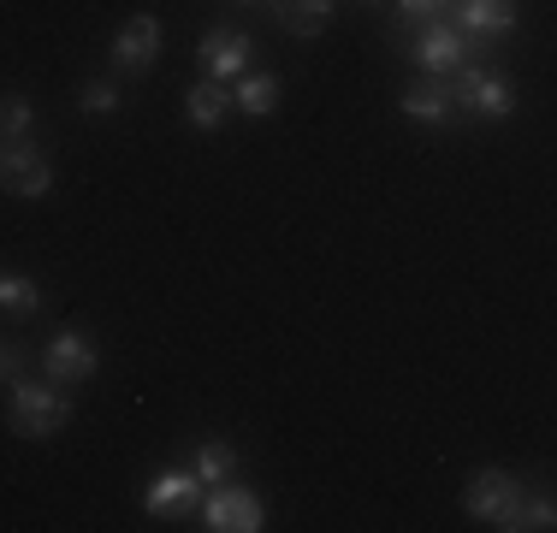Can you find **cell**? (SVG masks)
I'll use <instances>...</instances> for the list:
<instances>
[{"mask_svg":"<svg viewBox=\"0 0 557 533\" xmlns=\"http://www.w3.org/2000/svg\"><path fill=\"white\" fill-rule=\"evenodd\" d=\"M30 131H36V107L30 101L24 96L0 101V142H30Z\"/></svg>","mask_w":557,"mask_h":533,"instance_id":"ac0fdd59","label":"cell"},{"mask_svg":"<svg viewBox=\"0 0 557 533\" xmlns=\"http://www.w3.org/2000/svg\"><path fill=\"white\" fill-rule=\"evenodd\" d=\"M42 368H48V380H54V385L96 380V368H101V344L89 338V332L65 326V332H54V338H48V350H42Z\"/></svg>","mask_w":557,"mask_h":533,"instance_id":"52a82bcc","label":"cell"},{"mask_svg":"<svg viewBox=\"0 0 557 533\" xmlns=\"http://www.w3.org/2000/svg\"><path fill=\"white\" fill-rule=\"evenodd\" d=\"M244 7H256V0H244Z\"/></svg>","mask_w":557,"mask_h":533,"instance_id":"603a6c76","label":"cell"},{"mask_svg":"<svg viewBox=\"0 0 557 533\" xmlns=\"http://www.w3.org/2000/svg\"><path fill=\"white\" fill-rule=\"evenodd\" d=\"M202 510V528L208 533H261L268 528V510H261V498L249 486H208V498L196 504Z\"/></svg>","mask_w":557,"mask_h":533,"instance_id":"277c9868","label":"cell"},{"mask_svg":"<svg viewBox=\"0 0 557 533\" xmlns=\"http://www.w3.org/2000/svg\"><path fill=\"white\" fill-rule=\"evenodd\" d=\"M397 107H404V119H416V125H428V131H440L450 125V84H440V77H421V84H409L404 96H397Z\"/></svg>","mask_w":557,"mask_h":533,"instance_id":"7c38bea8","label":"cell"},{"mask_svg":"<svg viewBox=\"0 0 557 533\" xmlns=\"http://www.w3.org/2000/svg\"><path fill=\"white\" fill-rule=\"evenodd\" d=\"M119 84L113 77H89L84 89H77V113H89V119H108V113H119Z\"/></svg>","mask_w":557,"mask_h":533,"instance_id":"d6986e66","label":"cell"},{"mask_svg":"<svg viewBox=\"0 0 557 533\" xmlns=\"http://www.w3.org/2000/svg\"><path fill=\"white\" fill-rule=\"evenodd\" d=\"M113 72L119 77H143L154 60H161V18L154 12H137V18H125V30L113 36Z\"/></svg>","mask_w":557,"mask_h":533,"instance_id":"9c48e42d","label":"cell"},{"mask_svg":"<svg viewBox=\"0 0 557 533\" xmlns=\"http://www.w3.org/2000/svg\"><path fill=\"white\" fill-rule=\"evenodd\" d=\"M7 392H12L7 421H12V433H18V438H54L60 426L72 421V397H65L54 380L42 385V380H30V373H18Z\"/></svg>","mask_w":557,"mask_h":533,"instance_id":"6da1fadb","label":"cell"},{"mask_svg":"<svg viewBox=\"0 0 557 533\" xmlns=\"http://www.w3.org/2000/svg\"><path fill=\"white\" fill-rule=\"evenodd\" d=\"M278 89H285V84H278L273 72H244L232 84V107H237V113H249V119H268L278 107Z\"/></svg>","mask_w":557,"mask_h":533,"instance_id":"9a60e30c","label":"cell"},{"mask_svg":"<svg viewBox=\"0 0 557 533\" xmlns=\"http://www.w3.org/2000/svg\"><path fill=\"white\" fill-rule=\"evenodd\" d=\"M450 107L457 113H474V119H504L516 113V84L504 72H486V65H457V84H450Z\"/></svg>","mask_w":557,"mask_h":533,"instance_id":"7a4b0ae2","label":"cell"},{"mask_svg":"<svg viewBox=\"0 0 557 533\" xmlns=\"http://www.w3.org/2000/svg\"><path fill=\"white\" fill-rule=\"evenodd\" d=\"M196 60L208 65L214 84H237V77L249 72V60H256V36L232 30V24H214V30H202V42H196Z\"/></svg>","mask_w":557,"mask_h":533,"instance_id":"8992f818","label":"cell"},{"mask_svg":"<svg viewBox=\"0 0 557 533\" xmlns=\"http://www.w3.org/2000/svg\"><path fill=\"white\" fill-rule=\"evenodd\" d=\"M552 528H557V504L552 498H522L516 504L510 533H552Z\"/></svg>","mask_w":557,"mask_h":533,"instance_id":"ffe728a7","label":"cell"},{"mask_svg":"<svg viewBox=\"0 0 557 533\" xmlns=\"http://www.w3.org/2000/svg\"><path fill=\"white\" fill-rule=\"evenodd\" d=\"M516 504H522V486H516V474H504V469H481L469 486H462V510H469L474 522H486V528L510 533Z\"/></svg>","mask_w":557,"mask_h":533,"instance_id":"5b68a950","label":"cell"},{"mask_svg":"<svg viewBox=\"0 0 557 533\" xmlns=\"http://www.w3.org/2000/svg\"><path fill=\"white\" fill-rule=\"evenodd\" d=\"M190 469H196V480H202V486H225V480L237 474V450L225 445V438H202Z\"/></svg>","mask_w":557,"mask_h":533,"instance_id":"e0dca14e","label":"cell"},{"mask_svg":"<svg viewBox=\"0 0 557 533\" xmlns=\"http://www.w3.org/2000/svg\"><path fill=\"white\" fill-rule=\"evenodd\" d=\"M184 119H190L196 131H220L225 119H232V84H214V77L190 84V96H184Z\"/></svg>","mask_w":557,"mask_h":533,"instance_id":"4fadbf2b","label":"cell"},{"mask_svg":"<svg viewBox=\"0 0 557 533\" xmlns=\"http://www.w3.org/2000/svg\"><path fill=\"white\" fill-rule=\"evenodd\" d=\"M409 36H416V42H409V60L421 65V77H445V72H457V65H469V36H462L445 12L428 24H416Z\"/></svg>","mask_w":557,"mask_h":533,"instance_id":"3957f363","label":"cell"},{"mask_svg":"<svg viewBox=\"0 0 557 533\" xmlns=\"http://www.w3.org/2000/svg\"><path fill=\"white\" fill-rule=\"evenodd\" d=\"M24 373V350L18 344H0V385H12Z\"/></svg>","mask_w":557,"mask_h":533,"instance_id":"7402d4cb","label":"cell"},{"mask_svg":"<svg viewBox=\"0 0 557 533\" xmlns=\"http://www.w3.org/2000/svg\"><path fill=\"white\" fill-rule=\"evenodd\" d=\"M450 7V0H397V36H409L416 24L440 18V12Z\"/></svg>","mask_w":557,"mask_h":533,"instance_id":"44dd1931","label":"cell"},{"mask_svg":"<svg viewBox=\"0 0 557 533\" xmlns=\"http://www.w3.org/2000/svg\"><path fill=\"white\" fill-rule=\"evenodd\" d=\"M36 309H42V285H36L30 273H12V266H0V314L30 320Z\"/></svg>","mask_w":557,"mask_h":533,"instance_id":"2e32d148","label":"cell"},{"mask_svg":"<svg viewBox=\"0 0 557 533\" xmlns=\"http://www.w3.org/2000/svg\"><path fill=\"white\" fill-rule=\"evenodd\" d=\"M190 504H202L196 469H161L149 480V492H143V510L149 516H172V510H190Z\"/></svg>","mask_w":557,"mask_h":533,"instance_id":"8fae6325","label":"cell"},{"mask_svg":"<svg viewBox=\"0 0 557 533\" xmlns=\"http://www.w3.org/2000/svg\"><path fill=\"white\" fill-rule=\"evenodd\" d=\"M445 18L462 36H510L516 30V0H450Z\"/></svg>","mask_w":557,"mask_h":533,"instance_id":"30bf717a","label":"cell"},{"mask_svg":"<svg viewBox=\"0 0 557 533\" xmlns=\"http://www.w3.org/2000/svg\"><path fill=\"white\" fill-rule=\"evenodd\" d=\"M268 7H273V18L285 24L290 36H302V42L333 24V0H268Z\"/></svg>","mask_w":557,"mask_h":533,"instance_id":"5bb4252c","label":"cell"},{"mask_svg":"<svg viewBox=\"0 0 557 533\" xmlns=\"http://www.w3.org/2000/svg\"><path fill=\"white\" fill-rule=\"evenodd\" d=\"M0 190L24 196V202L54 196V160H42L30 142H7V149H0Z\"/></svg>","mask_w":557,"mask_h":533,"instance_id":"ba28073f","label":"cell"}]
</instances>
